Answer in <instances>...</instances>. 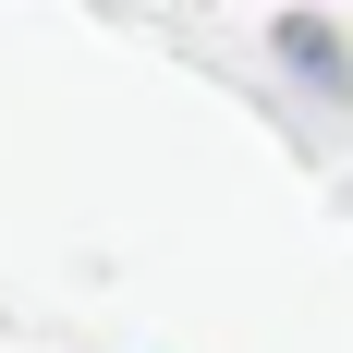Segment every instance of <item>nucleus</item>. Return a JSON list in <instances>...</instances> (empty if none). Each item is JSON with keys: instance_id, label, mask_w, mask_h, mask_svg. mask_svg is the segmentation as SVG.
<instances>
[{"instance_id": "f257e3e1", "label": "nucleus", "mask_w": 353, "mask_h": 353, "mask_svg": "<svg viewBox=\"0 0 353 353\" xmlns=\"http://www.w3.org/2000/svg\"><path fill=\"white\" fill-rule=\"evenodd\" d=\"M281 49H292V61H305V73H317V85H341V49H329L317 25H281Z\"/></svg>"}]
</instances>
